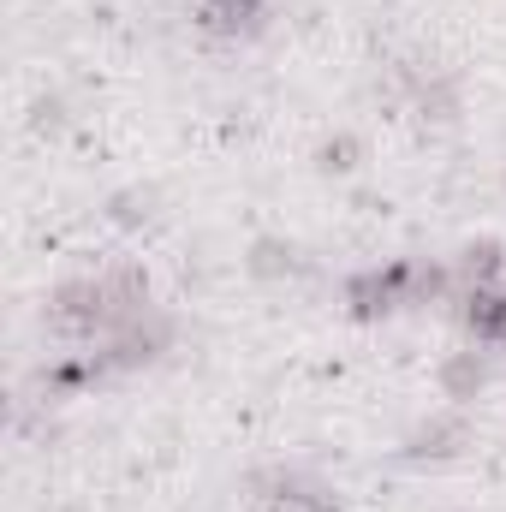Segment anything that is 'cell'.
Returning <instances> with one entry per match:
<instances>
[{
    "instance_id": "obj_1",
    "label": "cell",
    "mask_w": 506,
    "mask_h": 512,
    "mask_svg": "<svg viewBox=\"0 0 506 512\" xmlns=\"http://www.w3.org/2000/svg\"><path fill=\"white\" fill-rule=\"evenodd\" d=\"M251 12H256V0H209V24L215 30H239Z\"/></svg>"
}]
</instances>
